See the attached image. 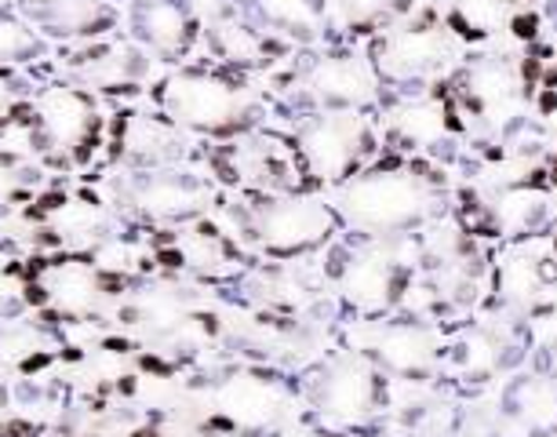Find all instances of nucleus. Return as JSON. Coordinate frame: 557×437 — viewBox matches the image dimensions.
Returning <instances> with one entry per match:
<instances>
[{"label": "nucleus", "instance_id": "nucleus-9", "mask_svg": "<svg viewBox=\"0 0 557 437\" xmlns=\"http://www.w3.org/2000/svg\"><path fill=\"white\" fill-rule=\"evenodd\" d=\"M208 420L251 437H270L296 423V390L273 372L234 369L208 390Z\"/></svg>", "mask_w": 557, "mask_h": 437}, {"label": "nucleus", "instance_id": "nucleus-19", "mask_svg": "<svg viewBox=\"0 0 557 437\" xmlns=\"http://www.w3.org/2000/svg\"><path fill=\"white\" fill-rule=\"evenodd\" d=\"M40 34L66 40V45H84V40L110 37L117 26V8L113 0H40V4L18 8Z\"/></svg>", "mask_w": 557, "mask_h": 437}, {"label": "nucleus", "instance_id": "nucleus-27", "mask_svg": "<svg viewBox=\"0 0 557 437\" xmlns=\"http://www.w3.org/2000/svg\"><path fill=\"white\" fill-rule=\"evenodd\" d=\"M451 437H499L496 426H481V423H459Z\"/></svg>", "mask_w": 557, "mask_h": 437}, {"label": "nucleus", "instance_id": "nucleus-14", "mask_svg": "<svg viewBox=\"0 0 557 437\" xmlns=\"http://www.w3.org/2000/svg\"><path fill=\"white\" fill-rule=\"evenodd\" d=\"M383 139L394 146L397 153H430L441 142L451 139L459 128L456 99L434 88H408L383 96Z\"/></svg>", "mask_w": 557, "mask_h": 437}, {"label": "nucleus", "instance_id": "nucleus-3", "mask_svg": "<svg viewBox=\"0 0 557 437\" xmlns=\"http://www.w3.org/2000/svg\"><path fill=\"white\" fill-rule=\"evenodd\" d=\"M339 215L329 197L310 186L285 193H259L237 208V234L273 263H299L324 252L339 237ZM234 234V237H237Z\"/></svg>", "mask_w": 557, "mask_h": 437}, {"label": "nucleus", "instance_id": "nucleus-21", "mask_svg": "<svg viewBox=\"0 0 557 437\" xmlns=\"http://www.w3.org/2000/svg\"><path fill=\"white\" fill-rule=\"evenodd\" d=\"M445 361L451 364L459 379H470V383H481L488 376H496L503 364L510 361V339L499 336L496 328H470L462 336L445 347Z\"/></svg>", "mask_w": 557, "mask_h": 437}, {"label": "nucleus", "instance_id": "nucleus-20", "mask_svg": "<svg viewBox=\"0 0 557 437\" xmlns=\"http://www.w3.org/2000/svg\"><path fill=\"white\" fill-rule=\"evenodd\" d=\"M245 15L285 45H313L329 34V0H240Z\"/></svg>", "mask_w": 557, "mask_h": 437}, {"label": "nucleus", "instance_id": "nucleus-5", "mask_svg": "<svg viewBox=\"0 0 557 437\" xmlns=\"http://www.w3.org/2000/svg\"><path fill=\"white\" fill-rule=\"evenodd\" d=\"M299 168L310 186H339L380 153V128L361 110H302L292 132Z\"/></svg>", "mask_w": 557, "mask_h": 437}, {"label": "nucleus", "instance_id": "nucleus-8", "mask_svg": "<svg viewBox=\"0 0 557 437\" xmlns=\"http://www.w3.org/2000/svg\"><path fill=\"white\" fill-rule=\"evenodd\" d=\"M128 285H117L91 263L84 252H62L51 259H40L26 274V303H37L45 314L84 325L99 321L102 310L117 303Z\"/></svg>", "mask_w": 557, "mask_h": 437}, {"label": "nucleus", "instance_id": "nucleus-13", "mask_svg": "<svg viewBox=\"0 0 557 437\" xmlns=\"http://www.w3.org/2000/svg\"><path fill=\"white\" fill-rule=\"evenodd\" d=\"M492 288H496L499 303L524 314H540V310L557 303V248L554 237L524 234L496 255L492 270Z\"/></svg>", "mask_w": 557, "mask_h": 437}, {"label": "nucleus", "instance_id": "nucleus-4", "mask_svg": "<svg viewBox=\"0 0 557 437\" xmlns=\"http://www.w3.org/2000/svg\"><path fill=\"white\" fill-rule=\"evenodd\" d=\"M23 117L34 132V150L59 164H88L99 146H107L99 99L81 80H48L29 91Z\"/></svg>", "mask_w": 557, "mask_h": 437}, {"label": "nucleus", "instance_id": "nucleus-28", "mask_svg": "<svg viewBox=\"0 0 557 437\" xmlns=\"http://www.w3.org/2000/svg\"><path fill=\"white\" fill-rule=\"evenodd\" d=\"M543 369L550 372V376H557V339H550L543 347Z\"/></svg>", "mask_w": 557, "mask_h": 437}, {"label": "nucleus", "instance_id": "nucleus-10", "mask_svg": "<svg viewBox=\"0 0 557 437\" xmlns=\"http://www.w3.org/2000/svg\"><path fill=\"white\" fill-rule=\"evenodd\" d=\"M296 91L307 102V110L361 113H372L386 96L368 48H329L307 59L296 73Z\"/></svg>", "mask_w": 557, "mask_h": 437}, {"label": "nucleus", "instance_id": "nucleus-12", "mask_svg": "<svg viewBox=\"0 0 557 437\" xmlns=\"http://www.w3.org/2000/svg\"><path fill=\"white\" fill-rule=\"evenodd\" d=\"M208 201H212L208 179L183 164L128 168V179L121 186V204L135 218L153 226H183L190 218H201L208 212Z\"/></svg>", "mask_w": 557, "mask_h": 437}, {"label": "nucleus", "instance_id": "nucleus-18", "mask_svg": "<svg viewBox=\"0 0 557 437\" xmlns=\"http://www.w3.org/2000/svg\"><path fill=\"white\" fill-rule=\"evenodd\" d=\"M499 437H557V376L546 369L510 379L499 404Z\"/></svg>", "mask_w": 557, "mask_h": 437}, {"label": "nucleus", "instance_id": "nucleus-7", "mask_svg": "<svg viewBox=\"0 0 557 437\" xmlns=\"http://www.w3.org/2000/svg\"><path fill=\"white\" fill-rule=\"evenodd\" d=\"M383 88H430L459 66V37L437 23H391L368 45Z\"/></svg>", "mask_w": 557, "mask_h": 437}, {"label": "nucleus", "instance_id": "nucleus-16", "mask_svg": "<svg viewBox=\"0 0 557 437\" xmlns=\"http://www.w3.org/2000/svg\"><path fill=\"white\" fill-rule=\"evenodd\" d=\"M128 37L157 62H183L201 40V23L186 0H132Z\"/></svg>", "mask_w": 557, "mask_h": 437}, {"label": "nucleus", "instance_id": "nucleus-29", "mask_svg": "<svg viewBox=\"0 0 557 437\" xmlns=\"http://www.w3.org/2000/svg\"><path fill=\"white\" fill-rule=\"evenodd\" d=\"M546 91H550V99H554V107H557V73L550 77V85H546Z\"/></svg>", "mask_w": 557, "mask_h": 437}, {"label": "nucleus", "instance_id": "nucleus-6", "mask_svg": "<svg viewBox=\"0 0 557 437\" xmlns=\"http://www.w3.org/2000/svg\"><path fill=\"white\" fill-rule=\"evenodd\" d=\"M307 409L313 423L361 434L386 412V379L361 350L332 353L307 376Z\"/></svg>", "mask_w": 557, "mask_h": 437}, {"label": "nucleus", "instance_id": "nucleus-11", "mask_svg": "<svg viewBox=\"0 0 557 437\" xmlns=\"http://www.w3.org/2000/svg\"><path fill=\"white\" fill-rule=\"evenodd\" d=\"M357 325H361L364 336L361 342H354V350L372 358L375 369L383 376H394L397 383H426L445 364V342L426 317L386 314L372 321L357 317Z\"/></svg>", "mask_w": 557, "mask_h": 437}, {"label": "nucleus", "instance_id": "nucleus-22", "mask_svg": "<svg viewBox=\"0 0 557 437\" xmlns=\"http://www.w3.org/2000/svg\"><path fill=\"white\" fill-rule=\"evenodd\" d=\"M513 12H518L513 0H451L448 29L459 40H485L499 26H507Z\"/></svg>", "mask_w": 557, "mask_h": 437}, {"label": "nucleus", "instance_id": "nucleus-30", "mask_svg": "<svg viewBox=\"0 0 557 437\" xmlns=\"http://www.w3.org/2000/svg\"><path fill=\"white\" fill-rule=\"evenodd\" d=\"M554 248H557V230H554Z\"/></svg>", "mask_w": 557, "mask_h": 437}, {"label": "nucleus", "instance_id": "nucleus-26", "mask_svg": "<svg viewBox=\"0 0 557 437\" xmlns=\"http://www.w3.org/2000/svg\"><path fill=\"white\" fill-rule=\"evenodd\" d=\"M270 437H354V434L332 430V426H321V423H288L285 430H277Z\"/></svg>", "mask_w": 557, "mask_h": 437}, {"label": "nucleus", "instance_id": "nucleus-17", "mask_svg": "<svg viewBox=\"0 0 557 437\" xmlns=\"http://www.w3.org/2000/svg\"><path fill=\"white\" fill-rule=\"evenodd\" d=\"M113 153L128 168H168L186 158V132H178L161 110H124L113 121Z\"/></svg>", "mask_w": 557, "mask_h": 437}, {"label": "nucleus", "instance_id": "nucleus-1", "mask_svg": "<svg viewBox=\"0 0 557 437\" xmlns=\"http://www.w3.org/2000/svg\"><path fill=\"white\" fill-rule=\"evenodd\" d=\"M339 226L350 237H401L423 230L441 208L437 175L423 161H372L332 193Z\"/></svg>", "mask_w": 557, "mask_h": 437}, {"label": "nucleus", "instance_id": "nucleus-24", "mask_svg": "<svg viewBox=\"0 0 557 437\" xmlns=\"http://www.w3.org/2000/svg\"><path fill=\"white\" fill-rule=\"evenodd\" d=\"M405 12V0H329L332 26H343L346 34H380Z\"/></svg>", "mask_w": 557, "mask_h": 437}, {"label": "nucleus", "instance_id": "nucleus-2", "mask_svg": "<svg viewBox=\"0 0 557 437\" xmlns=\"http://www.w3.org/2000/svg\"><path fill=\"white\" fill-rule=\"evenodd\" d=\"M153 107L186 135L234 139L256 128V91L230 66H178L153 85Z\"/></svg>", "mask_w": 557, "mask_h": 437}, {"label": "nucleus", "instance_id": "nucleus-23", "mask_svg": "<svg viewBox=\"0 0 557 437\" xmlns=\"http://www.w3.org/2000/svg\"><path fill=\"white\" fill-rule=\"evenodd\" d=\"M45 55V34L15 8H0V70L29 66Z\"/></svg>", "mask_w": 557, "mask_h": 437}, {"label": "nucleus", "instance_id": "nucleus-15", "mask_svg": "<svg viewBox=\"0 0 557 437\" xmlns=\"http://www.w3.org/2000/svg\"><path fill=\"white\" fill-rule=\"evenodd\" d=\"M529 88V70H524L521 59L488 51V55L470 59L459 70L456 110L488 124H510L518 121Z\"/></svg>", "mask_w": 557, "mask_h": 437}, {"label": "nucleus", "instance_id": "nucleus-25", "mask_svg": "<svg viewBox=\"0 0 557 437\" xmlns=\"http://www.w3.org/2000/svg\"><path fill=\"white\" fill-rule=\"evenodd\" d=\"M26 307V277L18 274L12 259L0 255V321H12Z\"/></svg>", "mask_w": 557, "mask_h": 437}]
</instances>
